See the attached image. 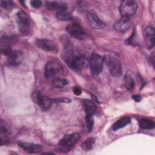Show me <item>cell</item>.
I'll list each match as a JSON object with an SVG mask.
<instances>
[{"label":"cell","instance_id":"obj_7","mask_svg":"<svg viewBox=\"0 0 155 155\" xmlns=\"http://www.w3.org/2000/svg\"><path fill=\"white\" fill-rule=\"evenodd\" d=\"M67 32L72 37L77 39H82L85 33L80 25L78 23H72L66 27Z\"/></svg>","mask_w":155,"mask_h":155},{"label":"cell","instance_id":"obj_14","mask_svg":"<svg viewBox=\"0 0 155 155\" xmlns=\"http://www.w3.org/2000/svg\"><path fill=\"white\" fill-rule=\"evenodd\" d=\"M18 145L24 151L28 153H36L41 151L42 149V146L39 144L28 143L21 140L18 141Z\"/></svg>","mask_w":155,"mask_h":155},{"label":"cell","instance_id":"obj_15","mask_svg":"<svg viewBox=\"0 0 155 155\" xmlns=\"http://www.w3.org/2000/svg\"><path fill=\"white\" fill-rule=\"evenodd\" d=\"M45 5L48 9L56 10L57 12L65 10L67 8V4L61 1H46Z\"/></svg>","mask_w":155,"mask_h":155},{"label":"cell","instance_id":"obj_11","mask_svg":"<svg viewBox=\"0 0 155 155\" xmlns=\"http://www.w3.org/2000/svg\"><path fill=\"white\" fill-rule=\"evenodd\" d=\"M35 44L39 48L46 51H54L58 49L56 43L48 39H37Z\"/></svg>","mask_w":155,"mask_h":155},{"label":"cell","instance_id":"obj_10","mask_svg":"<svg viewBox=\"0 0 155 155\" xmlns=\"http://www.w3.org/2000/svg\"><path fill=\"white\" fill-rule=\"evenodd\" d=\"M89 65L88 59L81 55H74L70 64V67L75 70H82Z\"/></svg>","mask_w":155,"mask_h":155},{"label":"cell","instance_id":"obj_20","mask_svg":"<svg viewBox=\"0 0 155 155\" xmlns=\"http://www.w3.org/2000/svg\"><path fill=\"white\" fill-rule=\"evenodd\" d=\"M139 123L140 128L144 130H152L155 127L154 121L149 119L142 118L139 120Z\"/></svg>","mask_w":155,"mask_h":155},{"label":"cell","instance_id":"obj_17","mask_svg":"<svg viewBox=\"0 0 155 155\" xmlns=\"http://www.w3.org/2000/svg\"><path fill=\"white\" fill-rule=\"evenodd\" d=\"M130 122V118L128 116L123 117L117 120L112 126V130L113 131H117L120 128H122L129 124Z\"/></svg>","mask_w":155,"mask_h":155},{"label":"cell","instance_id":"obj_13","mask_svg":"<svg viewBox=\"0 0 155 155\" xmlns=\"http://www.w3.org/2000/svg\"><path fill=\"white\" fill-rule=\"evenodd\" d=\"M131 25V21L130 18L122 17L119 19L114 24V29L119 32H125L127 31Z\"/></svg>","mask_w":155,"mask_h":155},{"label":"cell","instance_id":"obj_5","mask_svg":"<svg viewBox=\"0 0 155 155\" xmlns=\"http://www.w3.org/2000/svg\"><path fill=\"white\" fill-rule=\"evenodd\" d=\"M104 63V57L97 53H93L89 62L91 73L94 76L99 75L102 71Z\"/></svg>","mask_w":155,"mask_h":155},{"label":"cell","instance_id":"obj_21","mask_svg":"<svg viewBox=\"0 0 155 155\" xmlns=\"http://www.w3.org/2000/svg\"><path fill=\"white\" fill-rule=\"evenodd\" d=\"M56 17L60 21H71L73 19V18L71 16V15L67 12H66L65 10L57 12L56 13Z\"/></svg>","mask_w":155,"mask_h":155},{"label":"cell","instance_id":"obj_25","mask_svg":"<svg viewBox=\"0 0 155 155\" xmlns=\"http://www.w3.org/2000/svg\"><path fill=\"white\" fill-rule=\"evenodd\" d=\"M0 131H1V137H2L3 136H5V135L6 136L9 133L8 128L5 125V122H4L2 120H1L0 123Z\"/></svg>","mask_w":155,"mask_h":155},{"label":"cell","instance_id":"obj_6","mask_svg":"<svg viewBox=\"0 0 155 155\" xmlns=\"http://www.w3.org/2000/svg\"><path fill=\"white\" fill-rule=\"evenodd\" d=\"M80 134L78 133H74L64 136L59 141L58 145L61 150H68L71 148L79 139Z\"/></svg>","mask_w":155,"mask_h":155},{"label":"cell","instance_id":"obj_18","mask_svg":"<svg viewBox=\"0 0 155 155\" xmlns=\"http://www.w3.org/2000/svg\"><path fill=\"white\" fill-rule=\"evenodd\" d=\"M145 36L148 41V48H151L154 45V29L151 26L146 27L145 30Z\"/></svg>","mask_w":155,"mask_h":155},{"label":"cell","instance_id":"obj_23","mask_svg":"<svg viewBox=\"0 0 155 155\" xmlns=\"http://www.w3.org/2000/svg\"><path fill=\"white\" fill-rule=\"evenodd\" d=\"M95 143V139L94 137H88L85 140L81 145L82 149L86 151L90 150Z\"/></svg>","mask_w":155,"mask_h":155},{"label":"cell","instance_id":"obj_29","mask_svg":"<svg viewBox=\"0 0 155 155\" xmlns=\"http://www.w3.org/2000/svg\"><path fill=\"white\" fill-rule=\"evenodd\" d=\"M73 93L74 94H76V96H79L82 93V90L80 87H78V86H76L73 88Z\"/></svg>","mask_w":155,"mask_h":155},{"label":"cell","instance_id":"obj_12","mask_svg":"<svg viewBox=\"0 0 155 155\" xmlns=\"http://www.w3.org/2000/svg\"><path fill=\"white\" fill-rule=\"evenodd\" d=\"M87 19L90 26L94 29H102L105 27V23L102 21L93 11L88 12Z\"/></svg>","mask_w":155,"mask_h":155},{"label":"cell","instance_id":"obj_27","mask_svg":"<svg viewBox=\"0 0 155 155\" xmlns=\"http://www.w3.org/2000/svg\"><path fill=\"white\" fill-rule=\"evenodd\" d=\"M53 102L56 103H70L71 102V100L67 97H59L56 99H53Z\"/></svg>","mask_w":155,"mask_h":155},{"label":"cell","instance_id":"obj_30","mask_svg":"<svg viewBox=\"0 0 155 155\" xmlns=\"http://www.w3.org/2000/svg\"><path fill=\"white\" fill-rule=\"evenodd\" d=\"M133 99H134V101H135L136 102H140L141 101V96L140 95L138 94H136V95H133Z\"/></svg>","mask_w":155,"mask_h":155},{"label":"cell","instance_id":"obj_26","mask_svg":"<svg viewBox=\"0 0 155 155\" xmlns=\"http://www.w3.org/2000/svg\"><path fill=\"white\" fill-rule=\"evenodd\" d=\"M0 4L1 7L7 10L11 9L15 5L13 2L12 1H1Z\"/></svg>","mask_w":155,"mask_h":155},{"label":"cell","instance_id":"obj_9","mask_svg":"<svg viewBox=\"0 0 155 155\" xmlns=\"http://www.w3.org/2000/svg\"><path fill=\"white\" fill-rule=\"evenodd\" d=\"M17 41L16 36H2L1 39V52L2 54L7 55L11 51V45Z\"/></svg>","mask_w":155,"mask_h":155},{"label":"cell","instance_id":"obj_19","mask_svg":"<svg viewBox=\"0 0 155 155\" xmlns=\"http://www.w3.org/2000/svg\"><path fill=\"white\" fill-rule=\"evenodd\" d=\"M45 98V96L43 95L39 91H34L31 94V99H32L33 101L35 104H36L38 106H39L41 108L42 106V104H43Z\"/></svg>","mask_w":155,"mask_h":155},{"label":"cell","instance_id":"obj_22","mask_svg":"<svg viewBox=\"0 0 155 155\" xmlns=\"http://www.w3.org/2000/svg\"><path fill=\"white\" fill-rule=\"evenodd\" d=\"M124 84L125 87L129 91H133L135 87V82L133 78L130 74H125L124 77Z\"/></svg>","mask_w":155,"mask_h":155},{"label":"cell","instance_id":"obj_4","mask_svg":"<svg viewBox=\"0 0 155 155\" xmlns=\"http://www.w3.org/2000/svg\"><path fill=\"white\" fill-rule=\"evenodd\" d=\"M137 3L133 0H124L119 6V12L122 17L130 18L136 12Z\"/></svg>","mask_w":155,"mask_h":155},{"label":"cell","instance_id":"obj_2","mask_svg":"<svg viewBox=\"0 0 155 155\" xmlns=\"http://www.w3.org/2000/svg\"><path fill=\"white\" fill-rule=\"evenodd\" d=\"M104 58L110 74L116 78L122 75V69L120 61L111 55H107Z\"/></svg>","mask_w":155,"mask_h":155},{"label":"cell","instance_id":"obj_1","mask_svg":"<svg viewBox=\"0 0 155 155\" xmlns=\"http://www.w3.org/2000/svg\"><path fill=\"white\" fill-rule=\"evenodd\" d=\"M63 72V67L58 61L51 60L47 63L45 68V76L47 79L53 80L61 75Z\"/></svg>","mask_w":155,"mask_h":155},{"label":"cell","instance_id":"obj_28","mask_svg":"<svg viewBox=\"0 0 155 155\" xmlns=\"http://www.w3.org/2000/svg\"><path fill=\"white\" fill-rule=\"evenodd\" d=\"M30 4L33 7L35 8H38L42 6V2L41 1L39 0H33L30 2Z\"/></svg>","mask_w":155,"mask_h":155},{"label":"cell","instance_id":"obj_16","mask_svg":"<svg viewBox=\"0 0 155 155\" xmlns=\"http://www.w3.org/2000/svg\"><path fill=\"white\" fill-rule=\"evenodd\" d=\"M83 108L85 113V118L93 117L96 111V106L90 100L84 99L82 101Z\"/></svg>","mask_w":155,"mask_h":155},{"label":"cell","instance_id":"obj_8","mask_svg":"<svg viewBox=\"0 0 155 155\" xmlns=\"http://www.w3.org/2000/svg\"><path fill=\"white\" fill-rule=\"evenodd\" d=\"M7 56V64L10 67H16L19 65L24 59V54L20 51L12 50Z\"/></svg>","mask_w":155,"mask_h":155},{"label":"cell","instance_id":"obj_24","mask_svg":"<svg viewBox=\"0 0 155 155\" xmlns=\"http://www.w3.org/2000/svg\"><path fill=\"white\" fill-rule=\"evenodd\" d=\"M52 84L56 88H62L68 84V81L65 79L56 78L52 80Z\"/></svg>","mask_w":155,"mask_h":155},{"label":"cell","instance_id":"obj_3","mask_svg":"<svg viewBox=\"0 0 155 155\" xmlns=\"http://www.w3.org/2000/svg\"><path fill=\"white\" fill-rule=\"evenodd\" d=\"M16 21L19 30L22 35H27L30 32L31 22L28 14L24 10H19L16 14Z\"/></svg>","mask_w":155,"mask_h":155}]
</instances>
